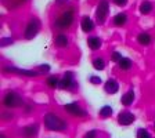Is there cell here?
Wrapping results in <instances>:
<instances>
[{"instance_id":"603a6c76","label":"cell","mask_w":155,"mask_h":138,"mask_svg":"<svg viewBox=\"0 0 155 138\" xmlns=\"http://www.w3.org/2000/svg\"><path fill=\"white\" fill-rule=\"evenodd\" d=\"M137 138H151V135L145 129H140L137 131Z\"/></svg>"},{"instance_id":"83f0119b","label":"cell","mask_w":155,"mask_h":138,"mask_svg":"<svg viewBox=\"0 0 155 138\" xmlns=\"http://www.w3.org/2000/svg\"><path fill=\"white\" fill-rule=\"evenodd\" d=\"M114 2H115L118 6H125V4L127 3V0H114Z\"/></svg>"},{"instance_id":"44dd1931","label":"cell","mask_w":155,"mask_h":138,"mask_svg":"<svg viewBox=\"0 0 155 138\" xmlns=\"http://www.w3.org/2000/svg\"><path fill=\"white\" fill-rule=\"evenodd\" d=\"M93 65H94V68H96L97 71H103L104 66H105V64H104V61L101 59V58H97V59H94Z\"/></svg>"},{"instance_id":"7a4b0ae2","label":"cell","mask_w":155,"mask_h":138,"mask_svg":"<svg viewBox=\"0 0 155 138\" xmlns=\"http://www.w3.org/2000/svg\"><path fill=\"white\" fill-rule=\"evenodd\" d=\"M22 98L18 95L17 93H8L4 97V105L8 108H18L22 105Z\"/></svg>"},{"instance_id":"d4e9b609","label":"cell","mask_w":155,"mask_h":138,"mask_svg":"<svg viewBox=\"0 0 155 138\" xmlns=\"http://www.w3.org/2000/svg\"><path fill=\"white\" fill-rule=\"evenodd\" d=\"M120 58H122V55H120L119 53H114V54H112V58H111V59H112V61H115V62H119Z\"/></svg>"},{"instance_id":"6da1fadb","label":"cell","mask_w":155,"mask_h":138,"mask_svg":"<svg viewBox=\"0 0 155 138\" xmlns=\"http://www.w3.org/2000/svg\"><path fill=\"white\" fill-rule=\"evenodd\" d=\"M45 123L47 129L53 130V131H62L67 129V123L62 119H60L58 116H55L54 113H47L45 116Z\"/></svg>"},{"instance_id":"4316f807","label":"cell","mask_w":155,"mask_h":138,"mask_svg":"<svg viewBox=\"0 0 155 138\" xmlns=\"http://www.w3.org/2000/svg\"><path fill=\"white\" fill-rule=\"evenodd\" d=\"M90 82L93 84H100L101 83V79H100V77H97V76H91L90 77Z\"/></svg>"},{"instance_id":"3957f363","label":"cell","mask_w":155,"mask_h":138,"mask_svg":"<svg viewBox=\"0 0 155 138\" xmlns=\"http://www.w3.org/2000/svg\"><path fill=\"white\" fill-rule=\"evenodd\" d=\"M72 21H74V10H69V11H65V13L62 14L61 18L55 22V25H57V28L64 29L71 25Z\"/></svg>"},{"instance_id":"d6986e66","label":"cell","mask_w":155,"mask_h":138,"mask_svg":"<svg viewBox=\"0 0 155 138\" xmlns=\"http://www.w3.org/2000/svg\"><path fill=\"white\" fill-rule=\"evenodd\" d=\"M151 10H152V6L150 2H144V3L140 6V13L141 14H148Z\"/></svg>"},{"instance_id":"ac0fdd59","label":"cell","mask_w":155,"mask_h":138,"mask_svg":"<svg viewBox=\"0 0 155 138\" xmlns=\"http://www.w3.org/2000/svg\"><path fill=\"white\" fill-rule=\"evenodd\" d=\"M55 43H57L58 47H67L68 46V37L65 35H58L55 39Z\"/></svg>"},{"instance_id":"5bb4252c","label":"cell","mask_w":155,"mask_h":138,"mask_svg":"<svg viewBox=\"0 0 155 138\" xmlns=\"http://www.w3.org/2000/svg\"><path fill=\"white\" fill-rule=\"evenodd\" d=\"M71 86H72L71 73H67L64 79H62V80H60V84H58V87H60V88H69Z\"/></svg>"},{"instance_id":"9c48e42d","label":"cell","mask_w":155,"mask_h":138,"mask_svg":"<svg viewBox=\"0 0 155 138\" xmlns=\"http://www.w3.org/2000/svg\"><path fill=\"white\" fill-rule=\"evenodd\" d=\"M36 133H38V124L26 126L25 129L22 130V135L25 138H32L33 135H36Z\"/></svg>"},{"instance_id":"8fae6325","label":"cell","mask_w":155,"mask_h":138,"mask_svg":"<svg viewBox=\"0 0 155 138\" xmlns=\"http://www.w3.org/2000/svg\"><path fill=\"white\" fill-rule=\"evenodd\" d=\"M6 71L15 72V73H19V75H25V76H36L38 75L33 71H25V69H19V68H6Z\"/></svg>"},{"instance_id":"2e32d148","label":"cell","mask_w":155,"mask_h":138,"mask_svg":"<svg viewBox=\"0 0 155 138\" xmlns=\"http://www.w3.org/2000/svg\"><path fill=\"white\" fill-rule=\"evenodd\" d=\"M137 40H139L140 44L147 46V44H150V42H151V36H150L148 33H140V35L137 36Z\"/></svg>"},{"instance_id":"484cf974","label":"cell","mask_w":155,"mask_h":138,"mask_svg":"<svg viewBox=\"0 0 155 138\" xmlns=\"http://www.w3.org/2000/svg\"><path fill=\"white\" fill-rule=\"evenodd\" d=\"M39 69H40V73H45V72L50 71V65H40V66H39Z\"/></svg>"},{"instance_id":"5b68a950","label":"cell","mask_w":155,"mask_h":138,"mask_svg":"<svg viewBox=\"0 0 155 138\" xmlns=\"http://www.w3.org/2000/svg\"><path fill=\"white\" fill-rule=\"evenodd\" d=\"M107 14H108V3H107L105 0H101V3L98 4L97 11H96L97 21H98L100 24H103L107 18Z\"/></svg>"},{"instance_id":"ba28073f","label":"cell","mask_w":155,"mask_h":138,"mask_svg":"<svg viewBox=\"0 0 155 138\" xmlns=\"http://www.w3.org/2000/svg\"><path fill=\"white\" fill-rule=\"evenodd\" d=\"M104 88H105V91L108 94H115L116 91H118V88H119V86H118V83H116L115 80H112V79H110V80H107L105 86H104Z\"/></svg>"},{"instance_id":"4fadbf2b","label":"cell","mask_w":155,"mask_h":138,"mask_svg":"<svg viewBox=\"0 0 155 138\" xmlns=\"http://www.w3.org/2000/svg\"><path fill=\"white\" fill-rule=\"evenodd\" d=\"M87 44H89V47L91 50H98L101 47V40L98 37H96V36H93V37H90L87 40Z\"/></svg>"},{"instance_id":"30bf717a","label":"cell","mask_w":155,"mask_h":138,"mask_svg":"<svg viewBox=\"0 0 155 138\" xmlns=\"http://www.w3.org/2000/svg\"><path fill=\"white\" fill-rule=\"evenodd\" d=\"M82 29H83V32H90L94 29V22L90 19V17H84L82 19Z\"/></svg>"},{"instance_id":"9a60e30c","label":"cell","mask_w":155,"mask_h":138,"mask_svg":"<svg viewBox=\"0 0 155 138\" xmlns=\"http://www.w3.org/2000/svg\"><path fill=\"white\" fill-rule=\"evenodd\" d=\"M126 21H127V15H126L125 13L118 14V15H115V18H114V22H115V25H118V26L125 25Z\"/></svg>"},{"instance_id":"f546056e","label":"cell","mask_w":155,"mask_h":138,"mask_svg":"<svg viewBox=\"0 0 155 138\" xmlns=\"http://www.w3.org/2000/svg\"><path fill=\"white\" fill-rule=\"evenodd\" d=\"M0 138H4V135H2V137H0Z\"/></svg>"},{"instance_id":"8992f818","label":"cell","mask_w":155,"mask_h":138,"mask_svg":"<svg viewBox=\"0 0 155 138\" xmlns=\"http://www.w3.org/2000/svg\"><path fill=\"white\" fill-rule=\"evenodd\" d=\"M65 109H67L68 113H71V115H74V116H84V115H86V113H84V111L81 109V108H79V105H78V104H75V102L65 105Z\"/></svg>"},{"instance_id":"277c9868","label":"cell","mask_w":155,"mask_h":138,"mask_svg":"<svg viewBox=\"0 0 155 138\" xmlns=\"http://www.w3.org/2000/svg\"><path fill=\"white\" fill-rule=\"evenodd\" d=\"M39 28H40V22H39L38 19H32V21L28 24V26H26L25 37L26 39L35 37V36L38 35V32H39Z\"/></svg>"},{"instance_id":"f1b7e54d","label":"cell","mask_w":155,"mask_h":138,"mask_svg":"<svg viewBox=\"0 0 155 138\" xmlns=\"http://www.w3.org/2000/svg\"><path fill=\"white\" fill-rule=\"evenodd\" d=\"M86 138H96V131H90V133H87Z\"/></svg>"},{"instance_id":"52a82bcc","label":"cell","mask_w":155,"mask_h":138,"mask_svg":"<svg viewBox=\"0 0 155 138\" xmlns=\"http://www.w3.org/2000/svg\"><path fill=\"white\" fill-rule=\"evenodd\" d=\"M133 120H134V115L130 112H123L118 116V122H119V124H122V126L130 124Z\"/></svg>"},{"instance_id":"7402d4cb","label":"cell","mask_w":155,"mask_h":138,"mask_svg":"<svg viewBox=\"0 0 155 138\" xmlns=\"http://www.w3.org/2000/svg\"><path fill=\"white\" fill-rule=\"evenodd\" d=\"M47 84L50 87H53V88H55V87H58V84H60V80H58L57 77H54V76H51L50 79L47 80Z\"/></svg>"},{"instance_id":"ffe728a7","label":"cell","mask_w":155,"mask_h":138,"mask_svg":"<svg viewBox=\"0 0 155 138\" xmlns=\"http://www.w3.org/2000/svg\"><path fill=\"white\" fill-rule=\"evenodd\" d=\"M111 113H112V108H111V106H104V108H101V111H100L101 117H108Z\"/></svg>"},{"instance_id":"4dcf8cb0","label":"cell","mask_w":155,"mask_h":138,"mask_svg":"<svg viewBox=\"0 0 155 138\" xmlns=\"http://www.w3.org/2000/svg\"><path fill=\"white\" fill-rule=\"evenodd\" d=\"M154 127H155V123H154Z\"/></svg>"},{"instance_id":"cb8c5ba5","label":"cell","mask_w":155,"mask_h":138,"mask_svg":"<svg viewBox=\"0 0 155 138\" xmlns=\"http://www.w3.org/2000/svg\"><path fill=\"white\" fill-rule=\"evenodd\" d=\"M8 44H13V39H10V37L2 39V47H6V46H8Z\"/></svg>"},{"instance_id":"e0dca14e","label":"cell","mask_w":155,"mask_h":138,"mask_svg":"<svg viewBox=\"0 0 155 138\" xmlns=\"http://www.w3.org/2000/svg\"><path fill=\"white\" fill-rule=\"evenodd\" d=\"M118 64H119V68L123 69V71H127V69H130V66H132V61H130L129 58H125V57L120 58V61L118 62Z\"/></svg>"},{"instance_id":"7c38bea8","label":"cell","mask_w":155,"mask_h":138,"mask_svg":"<svg viewBox=\"0 0 155 138\" xmlns=\"http://www.w3.org/2000/svg\"><path fill=\"white\" fill-rule=\"evenodd\" d=\"M120 101H122V104L123 105H126V106H129L130 104L134 101V93L133 91H127L126 94H123L122 95V98H120Z\"/></svg>"}]
</instances>
